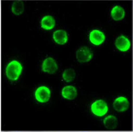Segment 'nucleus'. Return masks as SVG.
Instances as JSON below:
<instances>
[{"label":"nucleus","mask_w":133,"mask_h":132,"mask_svg":"<svg viewBox=\"0 0 133 132\" xmlns=\"http://www.w3.org/2000/svg\"><path fill=\"white\" fill-rule=\"evenodd\" d=\"M22 69V65L20 62L17 61H11L6 68V76L11 81H16L21 73Z\"/></svg>","instance_id":"obj_1"},{"label":"nucleus","mask_w":133,"mask_h":132,"mask_svg":"<svg viewBox=\"0 0 133 132\" xmlns=\"http://www.w3.org/2000/svg\"><path fill=\"white\" fill-rule=\"evenodd\" d=\"M91 111L97 116H103L108 112V105L102 100H96L91 106Z\"/></svg>","instance_id":"obj_2"},{"label":"nucleus","mask_w":133,"mask_h":132,"mask_svg":"<svg viewBox=\"0 0 133 132\" xmlns=\"http://www.w3.org/2000/svg\"><path fill=\"white\" fill-rule=\"evenodd\" d=\"M93 57V53L87 47H82L76 52V58L81 63H85L90 61Z\"/></svg>","instance_id":"obj_3"},{"label":"nucleus","mask_w":133,"mask_h":132,"mask_svg":"<svg viewBox=\"0 0 133 132\" xmlns=\"http://www.w3.org/2000/svg\"><path fill=\"white\" fill-rule=\"evenodd\" d=\"M35 99L41 103H45L48 101L51 97L50 89L46 86L39 87L35 92Z\"/></svg>","instance_id":"obj_4"},{"label":"nucleus","mask_w":133,"mask_h":132,"mask_svg":"<svg viewBox=\"0 0 133 132\" xmlns=\"http://www.w3.org/2000/svg\"><path fill=\"white\" fill-rule=\"evenodd\" d=\"M130 106L128 100L124 97H119L115 100L113 107L115 110L118 112H123L127 111Z\"/></svg>","instance_id":"obj_5"},{"label":"nucleus","mask_w":133,"mask_h":132,"mask_svg":"<svg viewBox=\"0 0 133 132\" xmlns=\"http://www.w3.org/2000/svg\"><path fill=\"white\" fill-rule=\"evenodd\" d=\"M42 69L45 73L52 74L56 73L58 70V65L53 58L48 57L44 60L42 65Z\"/></svg>","instance_id":"obj_6"},{"label":"nucleus","mask_w":133,"mask_h":132,"mask_svg":"<svg viewBox=\"0 0 133 132\" xmlns=\"http://www.w3.org/2000/svg\"><path fill=\"white\" fill-rule=\"evenodd\" d=\"M105 39L104 33L98 30H94L90 33V41L95 46H99L102 44L104 42Z\"/></svg>","instance_id":"obj_7"},{"label":"nucleus","mask_w":133,"mask_h":132,"mask_svg":"<svg viewBox=\"0 0 133 132\" xmlns=\"http://www.w3.org/2000/svg\"><path fill=\"white\" fill-rule=\"evenodd\" d=\"M115 46L119 50L124 52L130 49L131 43L127 38L122 35L118 37L116 40Z\"/></svg>","instance_id":"obj_8"},{"label":"nucleus","mask_w":133,"mask_h":132,"mask_svg":"<svg viewBox=\"0 0 133 132\" xmlns=\"http://www.w3.org/2000/svg\"><path fill=\"white\" fill-rule=\"evenodd\" d=\"M62 94L63 97L66 99L74 100L77 96V89L72 86H66L62 89Z\"/></svg>","instance_id":"obj_9"},{"label":"nucleus","mask_w":133,"mask_h":132,"mask_svg":"<svg viewBox=\"0 0 133 132\" xmlns=\"http://www.w3.org/2000/svg\"><path fill=\"white\" fill-rule=\"evenodd\" d=\"M53 39L59 45H64L67 42L68 37L66 32L63 30H58L53 34Z\"/></svg>","instance_id":"obj_10"},{"label":"nucleus","mask_w":133,"mask_h":132,"mask_svg":"<svg viewBox=\"0 0 133 132\" xmlns=\"http://www.w3.org/2000/svg\"><path fill=\"white\" fill-rule=\"evenodd\" d=\"M111 16L115 21L122 20L125 16V11L122 7L116 5L112 9Z\"/></svg>","instance_id":"obj_11"},{"label":"nucleus","mask_w":133,"mask_h":132,"mask_svg":"<svg viewBox=\"0 0 133 132\" xmlns=\"http://www.w3.org/2000/svg\"><path fill=\"white\" fill-rule=\"evenodd\" d=\"M104 126L109 129H115L118 124V120L116 116L114 115H109L106 117L103 121Z\"/></svg>","instance_id":"obj_12"},{"label":"nucleus","mask_w":133,"mask_h":132,"mask_svg":"<svg viewBox=\"0 0 133 132\" xmlns=\"http://www.w3.org/2000/svg\"><path fill=\"white\" fill-rule=\"evenodd\" d=\"M41 27L46 30H51L55 26V20L51 16H46L41 20Z\"/></svg>","instance_id":"obj_13"},{"label":"nucleus","mask_w":133,"mask_h":132,"mask_svg":"<svg viewBox=\"0 0 133 132\" xmlns=\"http://www.w3.org/2000/svg\"><path fill=\"white\" fill-rule=\"evenodd\" d=\"M76 76L75 71L72 68H68L65 70L63 74V78L67 82H70L74 81Z\"/></svg>","instance_id":"obj_14"},{"label":"nucleus","mask_w":133,"mask_h":132,"mask_svg":"<svg viewBox=\"0 0 133 132\" xmlns=\"http://www.w3.org/2000/svg\"><path fill=\"white\" fill-rule=\"evenodd\" d=\"M11 10L14 14L16 15H21L24 11L23 2L21 1H15L12 5Z\"/></svg>","instance_id":"obj_15"}]
</instances>
